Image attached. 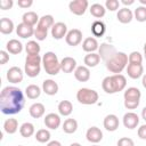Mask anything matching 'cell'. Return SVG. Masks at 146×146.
<instances>
[{
    "label": "cell",
    "instance_id": "6da1fadb",
    "mask_svg": "<svg viewBox=\"0 0 146 146\" xmlns=\"http://www.w3.org/2000/svg\"><path fill=\"white\" fill-rule=\"evenodd\" d=\"M25 105L23 91L14 86H8L0 94V110L6 115L19 113Z\"/></svg>",
    "mask_w": 146,
    "mask_h": 146
},
{
    "label": "cell",
    "instance_id": "7a4b0ae2",
    "mask_svg": "<svg viewBox=\"0 0 146 146\" xmlns=\"http://www.w3.org/2000/svg\"><path fill=\"white\" fill-rule=\"evenodd\" d=\"M105 65L110 72L114 74H120L128 66V55L122 51H116L105 62Z\"/></svg>",
    "mask_w": 146,
    "mask_h": 146
},
{
    "label": "cell",
    "instance_id": "3957f363",
    "mask_svg": "<svg viewBox=\"0 0 146 146\" xmlns=\"http://www.w3.org/2000/svg\"><path fill=\"white\" fill-rule=\"evenodd\" d=\"M42 64H43V68H44L46 73L49 75H56L59 73V71H62L60 62L58 60L57 55L52 51H48L43 55Z\"/></svg>",
    "mask_w": 146,
    "mask_h": 146
},
{
    "label": "cell",
    "instance_id": "277c9868",
    "mask_svg": "<svg viewBox=\"0 0 146 146\" xmlns=\"http://www.w3.org/2000/svg\"><path fill=\"white\" fill-rule=\"evenodd\" d=\"M98 92L94 89L89 88H81L76 92V99L80 104L83 105H94L98 102Z\"/></svg>",
    "mask_w": 146,
    "mask_h": 146
},
{
    "label": "cell",
    "instance_id": "5b68a950",
    "mask_svg": "<svg viewBox=\"0 0 146 146\" xmlns=\"http://www.w3.org/2000/svg\"><path fill=\"white\" fill-rule=\"evenodd\" d=\"M88 6H89V2L87 0H74L68 3L70 11L76 16L83 15L86 13V10L88 9Z\"/></svg>",
    "mask_w": 146,
    "mask_h": 146
},
{
    "label": "cell",
    "instance_id": "8992f818",
    "mask_svg": "<svg viewBox=\"0 0 146 146\" xmlns=\"http://www.w3.org/2000/svg\"><path fill=\"white\" fill-rule=\"evenodd\" d=\"M110 79H111V84H112L113 94L119 92V91H122L125 88V86H127V79L122 74H113V75H110Z\"/></svg>",
    "mask_w": 146,
    "mask_h": 146
},
{
    "label": "cell",
    "instance_id": "52a82bcc",
    "mask_svg": "<svg viewBox=\"0 0 146 146\" xmlns=\"http://www.w3.org/2000/svg\"><path fill=\"white\" fill-rule=\"evenodd\" d=\"M7 80L10 82V83H19L23 81V78H24V73L22 71L21 67L18 66H13L10 67L8 71H7Z\"/></svg>",
    "mask_w": 146,
    "mask_h": 146
},
{
    "label": "cell",
    "instance_id": "ba28073f",
    "mask_svg": "<svg viewBox=\"0 0 146 146\" xmlns=\"http://www.w3.org/2000/svg\"><path fill=\"white\" fill-rule=\"evenodd\" d=\"M65 41L68 46H72V47L80 44L82 41V32L79 29H73V30L68 31L65 36Z\"/></svg>",
    "mask_w": 146,
    "mask_h": 146
},
{
    "label": "cell",
    "instance_id": "9c48e42d",
    "mask_svg": "<svg viewBox=\"0 0 146 146\" xmlns=\"http://www.w3.org/2000/svg\"><path fill=\"white\" fill-rule=\"evenodd\" d=\"M67 34V26L63 22H57L51 27V35L56 40H60Z\"/></svg>",
    "mask_w": 146,
    "mask_h": 146
},
{
    "label": "cell",
    "instance_id": "30bf717a",
    "mask_svg": "<svg viewBox=\"0 0 146 146\" xmlns=\"http://www.w3.org/2000/svg\"><path fill=\"white\" fill-rule=\"evenodd\" d=\"M139 124V116L133 112H128L123 115V125L128 129H135Z\"/></svg>",
    "mask_w": 146,
    "mask_h": 146
},
{
    "label": "cell",
    "instance_id": "8fae6325",
    "mask_svg": "<svg viewBox=\"0 0 146 146\" xmlns=\"http://www.w3.org/2000/svg\"><path fill=\"white\" fill-rule=\"evenodd\" d=\"M44 124L47 128L51 129V130H56L59 125H60V116L56 113H49L44 116V120H43Z\"/></svg>",
    "mask_w": 146,
    "mask_h": 146
},
{
    "label": "cell",
    "instance_id": "7c38bea8",
    "mask_svg": "<svg viewBox=\"0 0 146 146\" xmlns=\"http://www.w3.org/2000/svg\"><path fill=\"white\" fill-rule=\"evenodd\" d=\"M86 137H87V140L92 143V144H97L99 143L102 139H103V132L99 128L97 127H91L87 130L86 132Z\"/></svg>",
    "mask_w": 146,
    "mask_h": 146
},
{
    "label": "cell",
    "instance_id": "4fadbf2b",
    "mask_svg": "<svg viewBox=\"0 0 146 146\" xmlns=\"http://www.w3.org/2000/svg\"><path fill=\"white\" fill-rule=\"evenodd\" d=\"M16 33H17L18 36H21L23 39H27V38H31L32 35H34V27L22 22L21 24L17 25Z\"/></svg>",
    "mask_w": 146,
    "mask_h": 146
},
{
    "label": "cell",
    "instance_id": "5bb4252c",
    "mask_svg": "<svg viewBox=\"0 0 146 146\" xmlns=\"http://www.w3.org/2000/svg\"><path fill=\"white\" fill-rule=\"evenodd\" d=\"M119 117L115 114H108L104 119V128L107 131H115L119 128Z\"/></svg>",
    "mask_w": 146,
    "mask_h": 146
},
{
    "label": "cell",
    "instance_id": "9a60e30c",
    "mask_svg": "<svg viewBox=\"0 0 146 146\" xmlns=\"http://www.w3.org/2000/svg\"><path fill=\"white\" fill-rule=\"evenodd\" d=\"M76 60L73 57H64L60 60V68L64 73H71L76 68Z\"/></svg>",
    "mask_w": 146,
    "mask_h": 146
},
{
    "label": "cell",
    "instance_id": "2e32d148",
    "mask_svg": "<svg viewBox=\"0 0 146 146\" xmlns=\"http://www.w3.org/2000/svg\"><path fill=\"white\" fill-rule=\"evenodd\" d=\"M42 91L46 94V95H49V96H54L58 92V84L57 82H55L54 80L51 79H47L42 82Z\"/></svg>",
    "mask_w": 146,
    "mask_h": 146
},
{
    "label": "cell",
    "instance_id": "e0dca14e",
    "mask_svg": "<svg viewBox=\"0 0 146 146\" xmlns=\"http://www.w3.org/2000/svg\"><path fill=\"white\" fill-rule=\"evenodd\" d=\"M116 18H117V21H119L120 23H122V24H128V23H130V22L132 21V18H133V13H132L129 8L124 7V8L119 9V11H117V14H116Z\"/></svg>",
    "mask_w": 146,
    "mask_h": 146
},
{
    "label": "cell",
    "instance_id": "ac0fdd59",
    "mask_svg": "<svg viewBox=\"0 0 146 146\" xmlns=\"http://www.w3.org/2000/svg\"><path fill=\"white\" fill-rule=\"evenodd\" d=\"M74 76L79 82H87L90 79V70L87 66H78L74 71Z\"/></svg>",
    "mask_w": 146,
    "mask_h": 146
},
{
    "label": "cell",
    "instance_id": "d6986e66",
    "mask_svg": "<svg viewBox=\"0 0 146 146\" xmlns=\"http://www.w3.org/2000/svg\"><path fill=\"white\" fill-rule=\"evenodd\" d=\"M98 41L96 40V38H92V36H89V38H86L82 42V49L90 54V52H95L99 47H98Z\"/></svg>",
    "mask_w": 146,
    "mask_h": 146
},
{
    "label": "cell",
    "instance_id": "ffe728a7",
    "mask_svg": "<svg viewBox=\"0 0 146 146\" xmlns=\"http://www.w3.org/2000/svg\"><path fill=\"white\" fill-rule=\"evenodd\" d=\"M6 49H7L8 52H10L13 55H18V54H21L23 51V44L17 39H11V40H9L7 42Z\"/></svg>",
    "mask_w": 146,
    "mask_h": 146
},
{
    "label": "cell",
    "instance_id": "44dd1931",
    "mask_svg": "<svg viewBox=\"0 0 146 146\" xmlns=\"http://www.w3.org/2000/svg\"><path fill=\"white\" fill-rule=\"evenodd\" d=\"M127 73H128V76L136 80V79H139L143 73H144V67L143 65H133V64H128L127 66Z\"/></svg>",
    "mask_w": 146,
    "mask_h": 146
},
{
    "label": "cell",
    "instance_id": "7402d4cb",
    "mask_svg": "<svg viewBox=\"0 0 146 146\" xmlns=\"http://www.w3.org/2000/svg\"><path fill=\"white\" fill-rule=\"evenodd\" d=\"M44 112H46V108H44V105L42 103H34L29 108L30 115L34 119H39V117L43 116Z\"/></svg>",
    "mask_w": 146,
    "mask_h": 146
},
{
    "label": "cell",
    "instance_id": "603a6c76",
    "mask_svg": "<svg viewBox=\"0 0 146 146\" xmlns=\"http://www.w3.org/2000/svg\"><path fill=\"white\" fill-rule=\"evenodd\" d=\"M115 52H116L115 48H114L113 46H110V44H106V43H103V44L100 46V48H99V56H100V58H103L105 62H106L110 57H112Z\"/></svg>",
    "mask_w": 146,
    "mask_h": 146
},
{
    "label": "cell",
    "instance_id": "cb8c5ba5",
    "mask_svg": "<svg viewBox=\"0 0 146 146\" xmlns=\"http://www.w3.org/2000/svg\"><path fill=\"white\" fill-rule=\"evenodd\" d=\"M123 97H124V100H140L141 92H140V90L138 88L130 87L124 91Z\"/></svg>",
    "mask_w": 146,
    "mask_h": 146
},
{
    "label": "cell",
    "instance_id": "d4e9b609",
    "mask_svg": "<svg viewBox=\"0 0 146 146\" xmlns=\"http://www.w3.org/2000/svg\"><path fill=\"white\" fill-rule=\"evenodd\" d=\"M14 31V23L10 18L3 17L0 19V32L2 34H10Z\"/></svg>",
    "mask_w": 146,
    "mask_h": 146
},
{
    "label": "cell",
    "instance_id": "484cf974",
    "mask_svg": "<svg viewBox=\"0 0 146 146\" xmlns=\"http://www.w3.org/2000/svg\"><path fill=\"white\" fill-rule=\"evenodd\" d=\"M83 62L86 64L87 67H95L99 64L100 62V56L99 54H96V52H90V54H87L83 58Z\"/></svg>",
    "mask_w": 146,
    "mask_h": 146
},
{
    "label": "cell",
    "instance_id": "4316f807",
    "mask_svg": "<svg viewBox=\"0 0 146 146\" xmlns=\"http://www.w3.org/2000/svg\"><path fill=\"white\" fill-rule=\"evenodd\" d=\"M55 22H54V17L51 15H43L42 17H40L39 23H38V27L48 31V29H51L54 26Z\"/></svg>",
    "mask_w": 146,
    "mask_h": 146
},
{
    "label": "cell",
    "instance_id": "83f0119b",
    "mask_svg": "<svg viewBox=\"0 0 146 146\" xmlns=\"http://www.w3.org/2000/svg\"><path fill=\"white\" fill-rule=\"evenodd\" d=\"M39 16L34 11H27V13H24L23 16H22V21L23 23L30 25V26H34L36 23H39Z\"/></svg>",
    "mask_w": 146,
    "mask_h": 146
},
{
    "label": "cell",
    "instance_id": "f1b7e54d",
    "mask_svg": "<svg viewBox=\"0 0 146 146\" xmlns=\"http://www.w3.org/2000/svg\"><path fill=\"white\" fill-rule=\"evenodd\" d=\"M58 112L63 116H68L73 112V105L70 100H62L58 104Z\"/></svg>",
    "mask_w": 146,
    "mask_h": 146
},
{
    "label": "cell",
    "instance_id": "f546056e",
    "mask_svg": "<svg viewBox=\"0 0 146 146\" xmlns=\"http://www.w3.org/2000/svg\"><path fill=\"white\" fill-rule=\"evenodd\" d=\"M3 130L5 132L9 133V135H13L15 133L17 130H18V121L16 119H7L3 123Z\"/></svg>",
    "mask_w": 146,
    "mask_h": 146
},
{
    "label": "cell",
    "instance_id": "4dcf8cb0",
    "mask_svg": "<svg viewBox=\"0 0 146 146\" xmlns=\"http://www.w3.org/2000/svg\"><path fill=\"white\" fill-rule=\"evenodd\" d=\"M25 95L30 99H36L41 95V89L36 84H29L25 88Z\"/></svg>",
    "mask_w": 146,
    "mask_h": 146
},
{
    "label": "cell",
    "instance_id": "1f68e13d",
    "mask_svg": "<svg viewBox=\"0 0 146 146\" xmlns=\"http://www.w3.org/2000/svg\"><path fill=\"white\" fill-rule=\"evenodd\" d=\"M78 129V121L75 119H66L63 123V131L65 133H74Z\"/></svg>",
    "mask_w": 146,
    "mask_h": 146
},
{
    "label": "cell",
    "instance_id": "d6a6232c",
    "mask_svg": "<svg viewBox=\"0 0 146 146\" xmlns=\"http://www.w3.org/2000/svg\"><path fill=\"white\" fill-rule=\"evenodd\" d=\"M34 131H35L34 125H33L31 122H25V123H23V124L21 125V128H19V133H21V136L24 137V138H29V137L33 136V135H34Z\"/></svg>",
    "mask_w": 146,
    "mask_h": 146
},
{
    "label": "cell",
    "instance_id": "836d02e7",
    "mask_svg": "<svg viewBox=\"0 0 146 146\" xmlns=\"http://www.w3.org/2000/svg\"><path fill=\"white\" fill-rule=\"evenodd\" d=\"M106 31V26L102 21H95L91 25V32L95 36H103Z\"/></svg>",
    "mask_w": 146,
    "mask_h": 146
},
{
    "label": "cell",
    "instance_id": "e575fe53",
    "mask_svg": "<svg viewBox=\"0 0 146 146\" xmlns=\"http://www.w3.org/2000/svg\"><path fill=\"white\" fill-rule=\"evenodd\" d=\"M89 10H90V14L94 17H96V18L104 17L105 16V13H106V8L103 5H100V3H94V5H91V7H90Z\"/></svg>",
    "mask_w": 146,
    "mask_h": 146
},
{
    "label": "cell",
    "instance_id": "d590c367",
    "mask_svg": "<svg viewBox=\"0 0 146 146\" xmlns=\"http://www.w3.org/2000/svg\"><path fill=\"white\" fill-rule=\"evenodd\" d=\"M25 50H26L27 55H39V52L41 50V47L36 41L31 40L25 44Z\"/></svg>",
    "mask_w": 146,
    "mask_h": 146
},
{
    "label": "cell",
    "instance_id": "8d00e7d4",
    "mask_svg": "<svg viewBox=\"0 0 146 146\" xmlns=\"http://www.w3.org/2000/svg\"><path fill=\"white\" fill-rule=\"evenodd\" d=\"M24 71L26 73L27 76L30 78H35L40 74L41 71V65H30V64H25L24 65Z\"/></svg>",
    "mask_w": 146,
    "mask_h": 146
},
{
    "label": "cell",
    "instance_id": "74e56055",
    "mask_svg": "<svg viewBox=\"0 0 146 146\" xmlns=\"http://www.w3.org/2000/svg\"><path fill=\"white\" fill-rule=\"evenodd\" d=\"M50 137H51L50 136V132L47 129H40L35 133V139L39 143H48L50 140Z\"/></svg>",
    "mask_w": 146,
    "mask_h": 146
},
{
    "label": "cell",
    "instance_id": "f35d334b",
    "mask_svg": "<svg viewBox=\"0 0 146 146\" xmlns=\"http://www.w3.org/2000/svg\"><path fill=\"white\" fill-rule=\"evenodd\" d=\"M128 63L133 65H141L143 63V56L138 51H132L128 57Z\"/></svg>",
    "mask_w": 146,
    "mask_h": 146
},
{
    "label": "cell",
    "instance_id": "ab89813d",
    "mask_svg": "<svg viewBox=\"0 0 146 146\" xmlns=\"http://www.w3.org/2000/svg\"><path fill=\"white\" fill-rule=\"evenodd\" d=\"M133 16L138 22H146V7H144V6L137 7L135 9Z\"/></svg>",
    "mask_w": 146,
    "mask_h": 146
},
{
    "label": "cell",
    "instance_id": "60d3db41",
    "mask_svg": "<svg viewBox=\"0 0 146 146\" xmlns=\"http://www.w3.org/2000/svg\"><path fill=\"white\" fill-rule=\"evenodd\" d=\"M25 64L30 65H41L42 64V58L40 55H27L25 58Z\"/></svg>",
    "mask_w": 146,
    "mask_h": 146
},
{
    "label": "cell",
    "instance_id": "b9f144b4",
    "mask_svg": "<svg viewBox=\"0 0 146 146\" xmlns=\"http://www.w3.org/2000/svg\"><path fill=\"white\" fill-rule=\"evenodd\" d=\"M47 35H48V31L42 30V29H40V27H38V26L34 29V36L36 38V40L43 41V40L47 38Z\"/></svg>",
    "mask_w": 146,
    "mask_h": 146
},
{
    "label": "cell",
    "instance_id": "7bdbcfd3",
    "mask_svg": "<svg viewBox=\"0 0 146 146\" xmlns=\"http://www.w3.org/2000/svg\"><path fill=\"white\" fill-rule=\"evenodd\" d=\"M119 7H120V2L117 0H106V2H105V8L111 11L117 10Z\"/></svg>",
    "mask_w": 146,
    "mask_h": 146
},
{
    "label": "cell",
    "instance_id": "ee69618b",
    "mask_svg": "<svg viewBox=\"0 0 146 146\" xmlns=\"http://www.w3.org/2000/svg\"><path fill=\"white\" fill-rule=\"evenodd\" d=\"M117 146H135V143L129 137H122L117 140Z\"/></svg>",
    "mask_w": 146,
    "mask_h": 146
},
{
    "label": "cell",
    "instance_id": "f6af8a7d",
    "mask_svg": "<svg viewBox=\"0 0 146 146\" xmlns=\"http://www.w3.org/2000/svg\"><path fill=\"white\" fill-rule=\"evenodd\" d=\"M140 100H124V107L128 110H135L139 106Z\"/></svg>",
    "mask_w": 146,
    "mask_h": 146
},
{
    "label": "cell",
    "instance_id": "bcb514c9",
    "mask_svg": "<svg viewBox=\"0 0 146 146\" xmlns=\"http://www.w3.org/2000/svg\"><path fill=\"white\" fill-rule=\"evenodd\" d=\"M13 5H14L13 0H1V1H0V8H1L2 10H8V9H10V8L13 7Z\"/></svg>",
    "mask_w": 146,
    "mask_h": 146
},
{
    "label": "cell",
    "instance_id": "7dc6e473",
    "mask_svg": "<svg viewBox=\"0 0 146 146\" xmlns=\"http://www.w3.org/2000/svg\"><path fill=\"white\" fill-rule=\"evenodd\" d=\"M7 62H9V52L6 50H1L0 51V64L5 65Z\"/></svg>",
    "mask_w": 146,
    "mask_h": 146
},
{
    "label": "cell",
    "instance_id": "c3c4849f",
    "mask_svg": "<svg viewBox=\"0 0 146 146\" xmlns=\"http://www.w3.org/2000/svg\"><path fill=\"white\" fill-rule=\"evenodd\" d=\"M17 5H18L21 8H30V7L33 5V1H32V0H18Z\"/></svg>",
    "mask_w": 146,
    "mask_h": 146
},
{
    "label": "cell",
    "instance_id": "681fc988",
    "mask_svg": "<svg viewBox=\"0 0 146 146\" xmlns=\"http://www.w3.org/2000/svg\"><path fill=\"white\" fill-rule=\"evenodd\" d=\"M138 137L140 139H146V124H143L138 128Z\"/></svg>",
    "mask_w": 146,
    "mask_h": 146
},
{
    "label": "cell",
    "instance_id": "f907efd6",
    "mask_svg": "<svg viewBox=\"0 0 146 146\" xmlns=\"http://www.w3.org/2000/svg\"><path fill=\"white\" fill-rule=\"evenodd\" d=\"M47 146H62V144L58 140H51L47 144Z\"/></svg>",
    "mask_w": 146,
    "mask_h": 146
},
{
    "label": "cell",
    "instance_id": "816d5d0a",
    "mask_svg": "<svg viewBox=\"0 0 146 146\" xmlns=\"http://www.w3.org/2000/svg\"><path fill=\"white\" fill-rule=\"evenodd\" d=\"M133 2H135L133 0H122V3L125 5V6H130V5H132Z\"/></svg>",
    "mask_w": 146,
    "mask_h": 146
},
{
    "label": "cell",
    "instance_id": "f5cc1de1",
    "mask_svg": "<svg viewBox=\"0 0 146 146\" xmlns=\"http://www.w3.org/2000/svg\"><path fill=\"white\" fill-rule=\"evenodd\" d=\"M141 117L146 121V106L143 108V111H141Z\"/></svg>",
    "mask_w": 146,
    "mask_h": 146
},
{
    "label": "cell",
    "instance_id": "db71d44e",
    "mask_svg": "<svg viewBox=\"0 0 146 146\" xmlns=\"http://www.w3.org/2000/svg\"><path fill=\"white\" fill-rule=\"evenodd\" d=\"M141 83H143L144 88L146 89V74H144V75H143V80H141Z\"/></svg>",
    "mask_w": 146,
    "mask_h": 146
},
{
    "label": "cell",
    "instance_id": "11a10c76",
    "mask_svg": "<svg viewBox=\"0 0 146 146\" xmlns=\"http://www.w3.org/2000/svg\"><path fill=\"white\" fill-rule=\"evenodd\" d=\"M70 146H82L81 144H79V143H72Z\"/></svg>",
    "mask_w": 146,
    "mask_h": 146
},
{
    "label": "cell",
    "instance_id": "9f6ffc18",
    "mask_svg": "<svg viewBox=\"0 0 146 146\" xmlns=\"http://www.w3.org/2000/svg\"><path fill=\"white\" fill-rule=\"evenodd\" d=\"M140 1V3H143V5H146V0H139Z\"/></svg>",
    "mask_w": 146,
    "mask_h": 146
},
{
    "label": "cell",
    "instance_id": "6f0895ef",
    "mask_svg": "<svg viewBox=\"0 0 146 146\" xmlns=\"http://www.w3.org/2000/svg\"><path fill=\"white\" fill-rule=\"evenodd\" d=\"M144 52H145V54H146V43H145V44H144Z\"/></svg>",
    "mask_w": 146,
    "mask_h": 146
},
{
    "label": "cell",
    "instance_id": "680465c9",
    "mask_svg": "<svg viewBox=\"0 0 146 146\" xmlns=\"http://www.w3.org/2000/svg\"><path fill=\"white\" fill-rule=\"evenodd\" d=\"M91 146H98V145H96V144H95V145H91Z\"/></svg>",
    "mask_w": 146,
    "mask_h": 146
},
{
    "label": "cell",
    "instance_id": "91938a15",
    "mask_svg": "<svg viewBox=\"0 0 146 146\" xmlns=\"http://www.w3.org/2000/svg\"><path fill=\"white\" fill-rule=\"evenodd\" d=\"M145 58H146V54H145Z\"/></svg>",
    "mask_w": 146,
    "mask_h": 146
},
{
    "label": "cell",
    "instance_id": "94428289",
    "mask_svg": "<svg viewBox=\"0 0 146 146\" xmlns=\"http://www.w3.org/2000/svg\"><path fill=\"white\" fill-rule=\"evenodd\" d=\"M18 146H22V145H18Z\"/></svg>",
    "mask_w": 146,
    "mask_h": 146
}]
</instances>
